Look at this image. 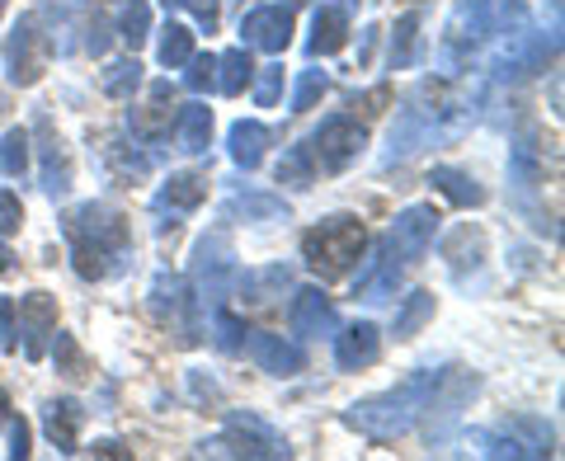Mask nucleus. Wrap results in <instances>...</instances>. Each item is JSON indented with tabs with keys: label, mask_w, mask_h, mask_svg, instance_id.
Masks as SVG:
<instances>
[{
	"label": "nucleus",
	"mask_w": 565,
	"mask_h": 461,
	"mask_svg": "<svg viewBox=\"0 0 565 461\" xmlns=\"http://www.w3.org/2000/svg\"><path fill=\"white\" fill-rule=\"evenodd\" d=\"M471 99L448 90V85H419V90L405 99V109L396 114L392 122V137H386V156L382 165H396V161H411L419 156L424 147H434V141H448L457 137L471 122Z\"/></svg>",
	"instance_id": "obj_1"
},
{
	"label": "nucleus",
	"mask_w": 565,
	"mask_h": 461,
	"mask_svg": "<svg viewBox=\"0 0 565 461\" xmlns=\"http://www.w3.org/2000/svg\"><path fill=\"white\" fill-rule=\"evenodd\" d=\"M62 236L71 245V259H76V274L104 282L114 278L122 264L132 259V236H128V222L122 212L104 207V203H81L62 217Z\"/></svg>",
	"instance_id": "obj_2"
},
{
	"label": "nucleus",
	"mask_w": 565,
	"mask_h": 461,
	"mask_svg": "<svg viewBox=\"0 0 565 461\" xmlns=\"http://www.w3.org/2000/svg\"><path fill=\"white\" fill-rule=\"evenodd\" d=\"M438 377H444V372L419 367V372H411L405 382H396L392 392H382V396H367V400H359V405H349V410H344V424H349L353 433H363L367 442H396L401 433H411V429H415V419L424 415V405H429Z\"/></svg>",
	"instance_id": "obj_3"
},
{
	"label": "nucleus",
	"mask_w": 565,
	"mask_h": 461,
	"mask_svg": "<svg viewBox=\"0 0 565 461\" xmlns=\"http://www.w3.org/2000/svg\"><path fill=\"white\" fill-rule=\"evenodd\" d=\"M523 24H527L523 0H462L444 33V76L467 71L476 52H486L490 43H500L504 33H514Z\"/></svg>",
	"instance_id": "obj_4"
},
{
	"label": "nucleus",
	"mask_w": 565,
	"mask_h": 461,
	"mask_svg": "<svg viewBox=\"0 0 565 461\" xmlns=\"http://www.w3.org/2000/svg\"><path fill=\"white\" fill-rule=\"evenodd\" d=\"M363 250H367V226L359 217H326L321 226H311L302 236V259L326 282L344 278L363 259Z\"/></svg>",
	"instance_id": "obj_5"
},
{
	"label": "nucleus",
	"mask_w": 565,
	"mask_h": 461,
	"mask_svg": "<svg viewBox=\"0 0 565 461\" xmlns=\"http://www.w3.org/2000/svg\"><path fill=\"white\" fill-rule=\"evenodd\" d=\"M203 457H274V461H288L292 448L259 415L245 410V415L226 419V433L217 442H203Z\"/></svg>",
	"instance_id": "obj_6"
},
{
	"label": "nucleus",
	"mask_w": 565,
	"mask_h": 461,
	"mask_svg": "<svg viewBox=\"0 0 565 461\" xmlns=\"http://www.w3.org/2000/svg\"><path fill=\"white\" fill-rule=\"evenodd\" d=\"M363 147H367V128L363 122H353V118H330V122H321V132L307 141L311 161L321 165L326 174L349 170L363 156Z\"/></svg>",
	"instance_id": "obj_7"
},
{
	"label": "nucleus",
	"mask_w": 565,
	"mask_h": 461,
	"mask_svg": "<svg viewBox=\"0 0 565 461\" xmlns=\"http://www.w3.org/2000/svg\"><path fill=\"white\" fill-rule=\"evenodd\" d=\"M434 236H438V212H434L429 203H415V207H405L401 217L392 222V230H386V240H382V245L405 264V269H411L415 259L429 255Z\"/></svg>",
	"instance_id": "obj_8"
},
{
	"label": "nucleus",
	"mask_w": 565,
	"mask_h": 461,
	"mask_svg": "<svg viewBox=\"0 0 565 461\" xmlns=\"http://www.w3.org/2000/svg\"><path fill=\"white\" fill-rule=\"evenodd\" d=\"M43 71H47V43L39 33V20L24 14L6 43V76H10V85H33Z\"/></svg>",
	"instance_id": "obj_9"
},
{
	"label": "nucleus",
	"mask_w": 565,
	"mask_h": 461,
	"mask_svg": "<svg viewBox=\"0 0 565 461\" xmlns=\"http://www.w3.org/2000/svg\"><path fill=\"white\" fill-rule=\"evenodd\" d=\"M292 29H297V10L292 6H259L241 20V39L245 47L255 52H282L292 43Z\"/></svg>",
	"instance_id": "obj_10"
},
{
	"label": "nucleus",
	"mask_w": 565,
	"mask_h": 461,
	"mask_svg": "<svg viewBox=\"0 0 565 461\" xmlns=\"http://www.w3.org/2000/svg\"><path fill=\"white\" fill-rule=\"evenodd\" d=\"M241 353L250 358L259 372H269V377H297L302 372V349H292V344H282L278 334H264V330H245V344Z\"/></svg>",
	"instance_id": "obj_11"
},
{
	"label": "nucleus",
	"mask_w": 565,
	"mask_h": 461,
	"mask_svg": "<svg viewBox=\"0 0 565 461\" xmlns=\"http://www.w3.org/2000/svg\"><path fill=\"white\" fill-rule=\"evenodd\" d=\"M232 278H236V264H232V250H226V240H203L199 245V301H217L232 292Z\"/></svg>",
	"instance_id": "obj_12"
},
{
	"label": "nucleus",
	"mask_w": 565,
	"mask_h": 461,
	"mask_svg": "<svg viewBox=\"0 0 565 461\" xmlns=\"http://www.w3.org/2000/svg\"><path fill=\"white\" fill-rule=\"evenodd\" d=\"M57 330V301L47 292H29L20 297V330L24 334V358H43V340Z\"/></svg>",
	"instance_id": "obj_13"
},
{
	"label": "nucleus",
	"mask_w": 565,
	"mask_h": 461,
	"mask_svg": "<svg viewBox=\"0 0 565 461\" xmlns=\"http://www.w3.org/2000/svg\"><path fill=\"white\" fill-rule=\"evenodd\" d=\"M288 325H292V334H302V340H321V334H330L340 321H334V307L321 288H297Z\"/></svg>",
	"instance_id": "obj_14"
},
{
	"label": "nucleus",
	"mask_w": 565,
	"mask_h": 461,
	"mask_svg": "<svg viewBox=\"0 0 565 461\" xmlns=\"http://www.w3.org/2000/svg\"><path fill=\"white\" fill-rule=\"evenodd\" d=\"M401 274H405V264H401V259L382 245L377 259L359 274V282H353V297L367 301V307H377V301H392V297H396V288H401Z\"/></svg>",
	"instance_id": "obj_15"
},
{
	"label": "nucleus",
	"mask_w": 565,
	"mask_h": 461,
	"mask_svg": "<svg viewBox=\"0 0 565 461\" xmlns=\"http://www.w3.org/2000/svg\"><path fill=\"white\" fill-rule=\"evenodd\" d=\"M377 349H382V334L373 321H359V325H349L344 334H334V363H340L344 372H359L377 358Z\"/></svg>",
	"instance_id": "obj_16"
},
{
	"label": "nucleus",
	"mask_w": 565,
	"mask_h": 461,
	"mask_svg": "<svg viewBox=\"0 0 565 461\" xmlns=\"http://www.w3.org/2000/svg\"><path fill=\"white\" fill-rule=\"evenodd\" d=\"M344 43H349V10L344 6H321V10H316L307 52H311V57H330V52H340Z\"/></svg>",
	"instance_id": "obj_17"
},
{
	"label": "nucleus",
	"mask_w": 565,
	"mask_h": 461,
	"mask_svg": "<svg viewBox=\"0 0 565 461\" xmlns=\"http://www.w3.org/2000/svg\"><path fill=\"white\" fill-rule=\"evenodd\" d=\"M207 199V174H193V170H184V174H170V180L156 189V212H189V207H199Z\"/></svg>",
	"instance_id": "obj_18"
},
{
	"label": "nucleus",
	"mask_w": 565,
	"mask_h": 461,
	"mask_svg": "<svg viewBox=\"0 0 565 461\" xmlns=\"http://www.w3.org/2000/svg\"><path fill=\"white\" fill-rule=\"evenodd\" d=\"M47 438H52V448L57 452H76V442H81V424H85V410H81V400H52L47 405Z\"/></svg>",
	"instance_id": "obj_19"
},
{
	"label": "nucleus",
	"mask_w": 565,
	"mask_h": 461,
	"mask_svg": "<svg viewBox=\"0 0 565 461\" xmlns=\"http://www.w3.org/2000/svg\"><path fill=\"white\" fill-rule=\"evenodd\" d=\"M288 288H292V274L282 269V264H274V269H255V274L236 278V292H241L245 307H269V301H274V297H282Z\"/></svg>",
	"instance_id": "obj_20"
},
{
	"label": "nucleus",
	"mask_w": 565,
	"mask_h": 461,
	"mask_svg": "<svg viewBox=\"0 0 565 461\" xmlns=\"http://www.w3.org/2000/svg\"><path fill=\"white\" fill-rule=\"evenodd\" d=\"M39 137H43V189H47V199H62L71 189V161L62 151V137H52L47 118H39Z\"/></svg>",
	"instance_id": "obj_21"
},
{
	"label": "nucleus",
	"mask_w": 565,
	"mask_h": 461,
	"mask_svg": "<svg viewBox=\"0 0 565 461\" xmlns=\"http://www.w3.org/2000/svg\"><path fill=\"white\" fill-rule=\"evenodd\" d=\"M226 151H232V161L241 170H259L264 151H269V128L264 122H236L232 137H226Z\"/></svg>",
	"instance_id": "obj_22"
},
{
	"label": "nucleus",
	"mask_w": 565,
	"mask_h": 461,
	"mask_svg": "<svg viewBox=\"0 0 565 461\" xmlns=\"http://www.w3.org/2000/svg\"><path fill=\"white\" fill-rule=\"evenodd\" d=\"M128 128H132V137H161L170 128V85L166 81L151 85V104H147V109L128 114Z\"/></svg>",
	"instance_id": "obj_23"
},
{
	"label": "nucleus",
	"mask_w": 565,
	"mask_h": 461,
	"mask_svg": "<svg viewBox=\"0 0 565 461\" xmlns=\"http://www.w3.org/2000/svg\"><path fill=\"white\" fill-rule=\"evenodd\" d=\"M429 184L444 193L448 203H457V207H481L486 203V189L471 180V174H462V170H452V165H438L434 174H429Z\"/></svg>",
	"instance_id": "obj_24"
},
{
	"label": "nucleus",
	"mask_w": 565,
	"mask_h": 461,
	"mask_svg": "<svg viewBox=\"0 0 565 461\" xmlns=\"http://www.w3.org/2000/svg\"><path fill=\"white\" fill-rule=\"evenodd\" d=\"M212 141V109L207 104H184L180 109V151L203 156Z\"/></svg>",
	"instance_id": "obj_25"
},
{
	"label": "nucleus",
	"mask_w": 565,
	"mask_h": 461,
	"mask_svg": "<svg viewBox=\"0 0 565 461\" xmlns=\"http://www.w3.org/2000/svg\"><path fill=\"white\" fill-rule=\"evenodd\" d=\"M217 90L222 95H241L245 85H250V76H255V62H250V47H232V52H222L217 57Z\"/></svg>",
	"instance_id": "obj_26"
},
{
	"label": "nucleus",
	"mask_w": 565,
	"mask_h": 461,
	"mask_svg": "<svg viewBox=\"0 0 565 461\" xmlns=\"http://www.w3.org/2000/svg\"><path fill=\"white\" fill-rule=\"evenodd\" d=\"M434 321V292H411L405 297V307L396 311V340H415V334Z\"/></svg>",
	"instance_id": "obj_27"
},
{
	"label": "nucleus",
	"mask_w": 565,
	"mask_h": 461,
	"mask_svg": "<svg viewBox=\"0 0 565 461\" xmlns=\"http://www.w3.org/2000/svg\"><path fill=\"white\" fill-rule=\"evenodd\" d=\"M415 52H419V14L411 10V14H401L392 33V71L415 66Z\"/></svg>",
	"instance_id": "obj_28"
},
{
	"label": "nucleus",
	"mask_w": 565,
	"mask_h": 461,
	"mask_svg": "<svg viewBox=\"0 0 565 461\" xmlns=\"http://www.w3.org/2000/svg\"><path fill=\"white\" fill-rule=\"evenodd\" d=\"M0 174H10V180H24L29 174V132L24 128H10L0 137Z\"/></svg>",
	"instance_id": "obj_29"
},
{
	"label": "nucleus",
	"mask_w": 565,
	"mask_h": 461,
	"mask_svg": "<svg viewBox=\"0 0 565 461\" xmlns=\"http://www.w3.org/2000/svg\"><path fill=\"white\" fill-rule=\"evenodd\" d=\"M118 39L128 43L132 52L151 39V10L141 6V0H128V6H122V14H118Z\"/></svg>",
	"instance_id": "obj_30"
},
{
	"label": "nucleus",
	"mask_w": 565,
	"mask_h": 461,
	"mask_svg": "<svg viewBox=\"0 0 565 461\" xmlns=\"http://www.w3.org/2000/svg\"><path fill=\"white\" fill-rule=\"evenodd\" d=\"M311 180H316L311 151H307V147H292V151L278 161V184H288V189H311Z\"/></svg>",
	"instance_id": "obj_31"
},
{
	"label": "nucleus",
	"mask_w": 565,
	"mask_h": 461,
	"mask_svg": "<svg viewBox=\"0 0 565 461\" xmlns=\"http://www.w3.org/2000/svg\"><path fill=\"white\" fill-rule=\"evenodd\" d=\"M137 85H141V62L137 57L109 62V71H104V95H114V99H128Z\"/></svg>",
	"instance_id": "obj_32"
},
{
	"label": "nucleus",
	"mask_w": 565,
	"mask_h": 461,
	"mask_svg": "<svg viewBox=\"0 0 565 461\" xmlns=\"http://www.w3.org/2000/svg\"><path fill=\"white\" fill-rule=\"evenodd\" d=\"M193 57V33L184 24H166L161 39V66H184Z\"/></svg>",
	"instance_id": "obj_33"
},
{
	"label": "nucleus",
	"mask_w": 565,
	"mask_h": 461,
	"mask_svg": "<svg viewBox=\"0 0 565 461\" xmlns=\"http://www.w3.org/2000/svg\"><path fill=\"white\" fill-rule=\"evenodd\" d=\"M282 203L269 193H241V199L226 203V217H278Z\"/></svg>",
	"instance_id": "obj_34"
},
{
	"label": "nucleus",
	"mask_w": 565,
	"mask_h": 461,
	"mask_svg": "<svg viewBox=\"0 0 565 461\" xmlns=\"http://www.w3.org/2000/svg\"><path fill=\"white\" fill-rule=\"evenodd\" d=\"M52 334H57V349H52V353H57V372H62V377H71V382L85 377V372H90V363H85V353L76 349V340H71V334H62V330H52Z\"/></svg>",
	"instance_id": "obj_35"
},
{
	"label": "nucleus",
	"mask_w": 565,
	"mask_h": 461,
	"mask_svg": "<svg viewBox=\"0 0 565 461\" xmlns=\"http://www.w3.org/2000/svg\"><path fill=\"white\" fill-rule=\"evenodd\" d=\"M330 90V76L326 71H302V81H297V95H292V114H307L316 109V99Z\"/></svg>",
	"instance_id": "obj_36"
},
{
	"label": "nucleus",
	"mask_w": 565,
	"mask_h": 461,
	"mask_svg": "<svg viewBox=\"0 0 565 461\" xmlns=\"http://www.w3.org/2000/svg\"><path fill=\"white\" fill-rule=\"evenodd\" d=\"M481 442H486V457H546L537 442H514V438H504V433H481Z\"/></svg>",
	"instance_id": "obj_37"
},
{
	"label": "nucleus",
	"mask_w": 565,
	"mask_h": 461,
	"mask_svg": "<svg viewBox=\"0 0 565 461\" xmlns=\"http://www.w3.org/2000/svg\"><path fill=\"white\" fill-rule=\"evenodd\" d=\"M212 330H217V349L241 353V344H245V325L236 321L232 311H212Z\"/></svg>",
	"instance_id": "obj_38"
},
{
	"label": "nucleus",
	"mask_w": 565,
	"mask_h": 461,
	"mask_svg": "<svg viewBox=\"0 0 565 461\" xmlns=\"http://www.w3.org/2000/svg\"><path fill=\"white\" fill-rule=\"evenodd\" d=\"M282 99V66H259V81H255V104L259 109H274V104Z\"/></svg>",
	"instance_id": "obj_39"
},
{
	"label": "nucleus",
	"mask_w": 565,
	"mask_h": 461,
	"mask_svg": "<svg viewBox=\"0 0 565 461\" xmlns=\"http://www.w3.org/2000/svg\"><path fill=\"white\" fill-rule=\"evenodd\" d=\"M184 66H189V76H184L189 90H207V85H217V57H212V52L207 57H189Z\"/></svg>",
	"instance_id": "obj_40"
},
{
	"label": "nucleus",
	"mask_w": 565,
	"mask_h": 461,
	"mask_svg": "<svg viewBox=\"0 0 565 461\" xmlns=\"http://www.w3.org/2000/svg\"><path fill=\"white\" fill-rule=\"evenodd\" d=\"M161 6H166V10H189L207 33L217 29V0H161Z\"/></svg>",
	"instance_id": "obj_41"
},
{
	"label": "nucleus",
	"mask_w": 565,
	"mask_h": 461,
	"mask_svg": "<svg viewBox=\"0 0 565 461\" xmlns=\"http://www.w3.org/2000/svg\"><path fill=\"white\" fill-rule=\"evenodd\" d=\"M109 161H114V170L122 174V180H141V174H147V170H151V161H147V156H137V151L128 156V151H122V147H118V141H114V147H109Z\"/></svg>",
	"instance_id": "obj_42"
},
{
	"label": "nucleus",
	"mask_w": 565,
	"mask_h": 461,
	"mask_svg": "<svg viewBox=\"0 0 565 461\" xmlns=\"http://www.w3.org/2000/svg\"><path fill=\"white\" fill-rule=\"evenodd\" d=\"M20 222H24V207H20V199L0 189V236H10V230H20Z\"/></svg>",
	"instance_id": "obj_43"
},
{
	"label": "nucleus",
	"mask_w": 565,
	"mask_h": 461,
	"mask_svg": "<svg viewBox=\"0 0 565 461\" xmlns=\"http://www.w3.org/2000/svg\"><path fill=\"white\" fill-rule=\"evenodd\" d=\"M10 457H14V461L29 457V424H24V419L10 424Z\"/></svg>",
	"instance_id": "obj_44"
},
{
	"label": "nucleus",
	"mask_w": 565,
	"mask_h": 461,
	"mask_svg": "<svg viewBox=\"0 0 565 461\" xmlns=\"http://www.w3.org/2000/svg\"><path fill=\"white\" fill-rule=\"evenodd\" d=\"M0 340H6V349L20 344V334H14V301H0Z\"/></svg>",
	"instance_id": "obj_45"
},
{
	"label": "nucleus",
	"mask_w": 565,
	"mask_h": 461,
	"mask_svg": "<svg viewBox=\"0 0 565 461\" xmlns=\"http://www.w3.org/2000/svg\"><path fill=\"white\" fill-rule=\"evenodd\" d=\"M373 39H377V29H367L363 43H359V62H367V52H373Z\"/></svg>",
	"instance_id": "obj_46"
},
{
	"label": "nucleus",
	"mask_w": 565,
	"mask_h": 461,
	"mask_svg": "<svg viewBox=\"0 0 565 461\" xmlns=\"http://www.w3.org/2000/svg\"><path fill=\"white\" fill-rule=\"evenodd\" d=\"M10 259H14V255L6 250V245H0V274H6V269H10Z\"/></svg>",
	"instance_id": "obj_47"
},
{
	"label": "nucleus",
	"mask_w": 565,
	"mask_h": 461,
	"mask_svg": "<svg viewBox=\"0 0 565 461\" xmlns=\"http://www.w3.org/2000/svg\"><path fill=\"white\" fill-rule=\"evenodd\" d=\"M6 410H10V400H6V392H0V424H6Z\"/></svg>",
	"instance_id": "obj_48"
},
{
	"label": "nucleus",
	"mask_w": 565,
	"mask_h": 461,
	"mask_svg": "<svg viewBox=\"0 0 565 461\" xmlns=\"http://www.w3.org/2000/svg\"><path fill=\"white\" fill-rule=\"evenodd\" d=\"M6 6H10V0H0V14H6Z\"/></svg>",
	"instance_id": "obj_49"
}]
</instances>
